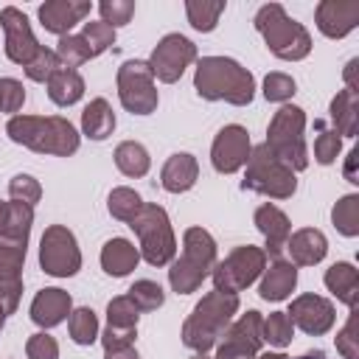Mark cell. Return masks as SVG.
Listing matches in <instances>:
<instances>
[{
  "instance_id": "f546056e",
  "label": "cell",
  "mask_w": 359,
  "mask_h": 359,
  "mask_svg": "<svg viewBox=\"0 0 359 359\" xmlns=\"http://www.w3.org/2000/svg\"><path fill=\"white\" fill-rule=\"evenodd\" d=\"M81 132L90 140H107L115 132V112L107 98H93L81 112Z\"/></svg>"
},
{
  "instance_id": "2e32d148",
  "label": "cell",
  "mask_w": 359,
  "mask_h": 359,
  "mask_svg": "<svg viewBox=\"0 0 359 359\" xmlns=\"http://www.w3.org/2000/svg\"><path fill=\"white\" fill-rule=\"evenodd\" d=\"M0 25H3V34H6V56H8L11 62H17V65L25 67V65L36 56V50L42 48V45L36 42L34 31H31L28 17H25L20 8L6 6V8L0 11Z\"/></svg>"
},
{
  "instance_id": "ac0fdd59",
  "label": "cell",
  "mask_w": 359,
  "mask_h": 359,
  "mask_svg": "<svg viewBox=\"0 0 359 359\" xmlns=\"http://www.w3.org/2000/svg\"><path fill=\"white\" fill-rule=\"evenodd\" d=\"M314 20L320 34L328 39H342L359 25V3L356 0H323L314 8Z\"/></svg>"
},
{
  "instance_id": "e0dca14e",
  "label": "cell",
  "mask_w": 359,
  "mask_h": 359,
  "mask_svg": "<svg viewBox=\"0 0 359 359\" xmlns=\"http://www.w3.org/2000/svg\"><path fill=\"white\" fill-rule=\"evenodd\" d=\"M289 320L292 325H297L303 334H311V337H323L334 328V320H337V311H334V303L323 294H300L292 300L289 306Z\"/></svg>"
},
{
  "instance_id": "c3c4849f",
  "label": "cell",
  "mask_w": 359,
  "mask_h": 359,
  "mask_svg": "<svg viewBox=\"0 0 359 359\" xmlns=\"http://www.w3.org/2000/svg\"><path fill=\"white\" fill-rule=\"evenodd\" d=\"M25 104V87L17 79H0V112H20Z\"/></svg>"
},
{
  "instance_id": "8d00e7d4",
  "label": "cell",
  "mask_w": 359,
  "mask_h": 359,
  "mask_svg": "<svg viewBox=\"0 0 359 359\" xmlns=\"http://www.w3.org/2000/svg\"><path fill=\"white\" fill-rule=\"evenodd\" d=\"M137 306L126 297V294H118L107 303V325L112 328H137Z\"/></svg>"
},
{
  "instance_id": "d6a6232c",
  "label": "cell",
  "mask_w": 359,
  "mask_h": 359,
  "mask_svg": "<svg viewBox=\"0 0 359 359\" xmlns=\"http://www.w3.org/2000/svg\"><path fill=\"white\" fill-rule=\"evenodd\" d=\"M331 222L342 236H348V238L359 236V196L356 194H345L331 208Z\"/></svg>"
},
{
  "instance_id": "f6af8a7d",
  "label": "cell",
  "mask_w": 359,
  "mask_h": 359,
  "mask_svg": "<svg viewBox=\"0 0 359 359\" xmlns=\"http://www.w3.org/2000/svg\"><path fill=\"white\" fill-rule=\"evenodd\" d=\"M317 126H320V123H317ZM339 149H342V137H339L334 129H323V126H320V135H317V140H314V157H317V163H320V165H331V163L337 160Z\"/></svg>"
},
{
  "instance_id": "484cf974",
  "label": "cell",
  "mask_w": 359,
  "mask_h": 359,
  "mask_svg": "<svg viewBox=\"0 0 359 359\" xmlns=\"http://www.w3.org/2000/svg\"><path fill=\"white\" fill-rule=\"evenodd\" d=\"M140 261V250L129 241V238H109L101 247V266L107 275L112 278H123L129 275Z\"/></svg>"
},
{
  "instance_id": "ee69618b",
  "label": "cell",
  "mask_w": 359,
  "mask_h": 359,
  "mask_svg": "<svg viewBox=\"0 0 359 359\" xmlns=\"http://www.w3.org/2000/svg\"><path fill=\"white\" fill-rule=\"evenodd\" d=\"M294 93H297L294 79H292V76H286V73H269V76L264 79V98H266V101L286 104Z\"/></svg>"
},
{
  "instance_id": "6f0895ef",
  "label": "cell",
  "mask_w": 359,
  "mask_h": 359,
  "mask_svg": "<svg viewBox=\"0 0 359 359\" xmlns=\"http://www.w3.org/2000/svg\"><path fill=\"white\" fill-rule=\"evenodd\" d=\"M191 359H210L208 353H196V356H191Z\"/></svg>"
},
{
  "instance_id": "836d02e7",
  "label": "cell",
  "mask_w": 359,
  "mask_h": 359,
  "mask_svg": "<svg viewBox=\"0 0 359 359\" xmlns=\"http://www.w3.org/2000/svg\"><path fill=\"white\" fill-rule=\"evenodd\" d=\"M143 205H146V202L140 199V194H137V191H132V188H126V185L112 188V194H109V199H107L109 213H112L118 222H126V224L140 213V208H143Z\"/></svg>"
},
{
  "instance_id": "f1b7e54d",
  "label": "cell",
  "mask_w": 359,
  "mask_h": 359,
  "mask_svg": "<svg viewBox=\"0 0 359 359\" xmlns=\"http://www.w3.org/2000/svg\"><path fill=\"white\" fill-rule=\"evenodd\" d=\"M331 123L337 135L353 137L359 129V93L353 90H339L331 98Z\"/></svg>"
},
{
  "instance_id": "4fadbf2b",
  "label": "cell",
  "mask_w": 359,
  "mask_h": 359,
  "mask_svg": "<svg viewBox=\"0 0 359 359\" xmlns=\"http://www.w3.org/2000/svg\"><path fill=\"white\" fill-rule=\"evenodd\" d=\"M191 62H196V45L182 34H165L149 56V67H151L154 79H160L165 84H174Z\"/></svg>"
},
{
  "instance_id": "681fc988",
  "label": "cell",
  "mask_w": 359,
  "mask_h": 359,
  "mask_svg": "<svg viewBox=\"0 0 359 359\" xmlns=\"http://www.w3.org/2000/svg\"><path fill=\"white\" fill-rule=\"evenodd\" d=\"M137 337V328H112L107 325L104 334H101V345L104 351H118V348H129Z\"/></svg>"
},
{
  "instance_id": "cb8c5ba5",
  "label": "cell",
  "mask_w": 359,
  "mask_h": 359,
  "mask_svg": "<svg viewBox=\"0 0 359 359\" xmlns=\"http://www.w3.org/2000/svg\"><path fill=\"white\" fill-rule=\"evenodd\" d=\"M286 250H289V258H292L294 266H314L325 258L328 241L317 227H303V230L289 236Z\"/></svg>"
},
{
  "instance_id": "ffe728a7",
  "label": "cell",
  "mask_w": 359,
  "mask_h": 359,
  "mask_svg": "<svg viewBox=\"0 0 359 359\" xmlns=\"http://www.w3.org/2000/svg\"><path fill=\"white\" fill-rule=\"evenodd\" d=\"M255 227H258L261 236L266 238V250H264V252H269L272 258H280V252L286 250V241H289V236H292L289 216H286L278 205L266 202V205L255 208Z\"/></svg>"
},
{
  "instance_id": "ab89813d",
  "label": "cell",
  "mask_w": 359,
  "mask_h": 359,
  "mask_svg": "<svg viewBox=\"0 0 359 359\" xmlns=\"http://www.w3.org/2000/svg\"><path fill=\"white\" fill-rule=\"evenodd\" d=\"M56 56H59L62 65H67V67H79V65L90 62V50H87L84 39H81L79 34L59 36V42H56Z\"/></svg>"
},
{
  "instance_id": "603a6c76",
  "label": "cell",
  "mask_w": 359,
  "mask_h": 359,
  "mask_svg": "<svg viewBox=\"0 0 359 359\" xmlns=\"http://www.w3.org/2000/svg\"><path fill=\"white\" fill-rule=\"evenodd\" d=\"M199 177V163L194 154L188 151H177L165 160L163 171H160V185L168 191V194H185L194 188Z\"/></svg>"
},
{
  "instance_id": "d6986e66",
  "label": "cell",
  "mask_w": 359,
  "mask_h": 359,
  "mask_svg": "<svg viewBox=\"0 0 359 359\" xmlns=\"http://www.w3.org/2000/svg\"><path fill=\"white\" fill-rule=\"evenodd\" d=\"M90 8H93L90 0H48L39 6L36 14H39V22L45 31L67 36L70 28L90 14Z\"/></svg>"
},
{
  "instance_id": "9a60e30c",
  "label": "cell",
  "mask_w": 359,
  "mask_h": 359,
  "mask_svg": "<svg viewBox=\"0 0 359 359\" xmlns=\"http://www.w3.org/2000/svg\"><path fill=\"white\" fill-rule=\"evenodd\" d=\"M250 151H252V143H250L247 129L238 123H227L224 129H219L210 146V163L219 174H236L238 168L247 165Z\"/></svg>"
},
{
  "instance_id": "7dc6e473",
  "label": "cell",
  "mask_w": 359,
  "mask_h": 359,
  "mask_svg": "<svg viewBox=\"0 0 359 359\" xmlns=\"http://www.w3.org/2000/svg\"><path fill=\"white\" fill-rule=\"evenodd\" d=\"M25 356L28 359H59V342L45 331L31 334L25 342Z\"/></svg>"
},
{
  "instance_id": "8fae6325",
  "label": "cell",
  "mask_w": 359,
  "mask_h": 359,
  "mask_svg": "<svg viewBox=\"0 0 359 359\" xmlns=\"http://www.w3.org/2000/svg\"><path fill=\"white\" fill-rule=\"evenodd\" d=\"M39 266L53 278H70L81 269V250L65 224H50L39 241Z\"/></svg>"
},
{
  "instance_id": "5b68a950",
  "label": "cell",
  "mask_w": 359,
  "mask_h": 359,
  "mask_svg": "<svg viewBox=\"0 0 359 359\" xmlns=\"http://www.w3.org/2000/svg\"><path fill=\"white\" fill-rule=\"evenodd\" d=\"M216 266V241L205 227H188L182 236V255L171 261L168 283L177 294H191Z\"/></svg>"
},
{
  "instance_id": "1f68e13d",
  "label": "cell",
  "mask_w": 359,
  "mask_h": 359,
  "mask_svg": "<svg viewBox=\"0 0 359 359\" xmlns=\"http://www.w3.org/2000/svg\"><path fill=\"white\" fill-rule=\"evenodd\" d=\"M185 14H188V22L196 31L208 34V31L216 28L219 17L224 14V0H188L185 3Z\"/></svg>"
},
{
  "instance_id": "9c48e42d",
  "label": "cell",
  "mask_w": 359,
  "mask_h": 359,
  "mask_svg": "<svg viewBox=\"0 0 359 359\" xmlns=\"http://www.w3.org/2000/svg\"><path fill=\"white\" fill-rule=\"evenodd\" d=\"M264 269H266V252L261 247H252V244L236 247L224 261H216V266L210 272L213 289L216 292H227V294H238Z\"/></svg>"
},
{
  "instance_id": "4316f807",
  "label": "cell",
  "mask_w": 359,
  "mask_h": 359,
  "mask_svg": "<svg viewBox=\"0 0 359 359\" xmlns=\"http://www.w3.org/2000/svg\"><path fill=\"white\" fill-rule=\"evenodd\" d=\"M34 224V208L22 202H0V238L28 241Z\"/></svg>"
},
{
  "instance_id": "ba28073f",
  "label": "cell",
  "mask_w": 359,
  "mask_h": 359,
  "mask_svg": "<svg viewBox=\"0 0 359 359\" xmlns=\"http://www.w3.org/2000/svg\"><path fill=\"white\" fill-rule=\"evenodd\" d=\"M135 236L140 238V258L151 266H165L174 261L177 252V238L168 222V213L160 205H143L140 213L129 222Z\"/></svg>"
},
{
  "instance_id": "277c9868",
  "label": "cell",
  "mask_w": 359,
  "mask_h": 359,
  "mask_svg": "<svg viewBox=\"0 0 359 359\" xmlns=\"http://www.w3.org/2000/svg\"><path fill=\"white\" fill-rule=\"evenodd\" d=\"M255 31L264 36L266 48L283 62H300L311 53L309 31L286 14L280 3H266L255 11Z\"/></svg>"
},
{
  "instance_id": "7a4b0ae2",
  "label": "cell",
  "mask_w": 359,
  "mask_h": 359,
  "mask_svg": "<svg viewBox=\"0 0 359 359\" xmlns=\"http://www.w3.org/2000/svg\"><path fill=\"white\" fill-rule=\"evenodd\" d=\"M6 135L39 154L67 157L79 149V132L62 115H11L6 123Z\"/></svg>"
},
{
  "instance_id": "44dd1931",
  "label": "cell",
  "mask_w": 359,
  "mask_h": 359,
  "mask_svg": "<svg viewBox=\"0 0 359 359\" xmlns=\"http://www.w3.org/2000/svg\"><path fill=\"white\" fill-rule=\"evenodd\" d=\"M70 311H73V297H70V292L56 289V286L36 292V297L31 300V320H34L39 328H53V325H59Z\"/></svg>"
},
{
  "instance_id": "3957f363",
  "label": "cell",
  "mask_w": 359,
  "mask_h": 359,
  "mask_svg": "<svg viewBox=\"0 0 359 359\" xmlns=\"http://www.w3.org/2000/svg\"><path fill=\"white\" fill-rule=\"evenodd\" d=\"M236 311H238V294H227L216 289L208 292L182 323V345L196 353H208L210 348H216V342L233 323Z\"/></svg>"
},
{
  "instance_id": "d4e9b609",
  "label": "cell",
  "mask_w": 359,
  "mask_h": 359,
  "mask_svg": "<svg viewBox=\"0 0 359 359\" xmlns=\"http://www.w3.org/2000/svg\"><path fill=\"white\" fill-rule=\"evenodd\" d=\"M323 280H325L328 292L337 300H342L348 309H356V303H359V269L353 264H348V261L331 264L325 269V278Z\"/></svg>"
},
{
  "instance_id": "7402d4cb",
  "label": "cell",
  "mask_w": 359,
  "mask_h": 359,
  "mask_svg": "<svg viewBox=\"0 0 359 359\" xmlns=\"http://www.w3.org/2000/svg\"><path fill=\"white\" fill-rule=\"evenodd\" d=\"M297 286V266L292 261H283V258H275L264 272H261V286H258V294L261 300H269V303H278V300H286Z\"/></svg>"
},
{
  "instance_id": "5bb4252c",
  "label": "cell",
  "mask_w": 359,
  "mask_h": 359,
  "mask_svg": "<svg viewBox=\"0 0 359 359\" xmlns=\"http://www.w3.org/2000/svg\"><path fill=\"white\" fill-rule=\"evenodd\" d=\"M28 241L0 238V306L6 314H14L22 297V264Z\"/></svg>"
},
{
  "instance_id": "4dcf8cb0",
  "label": "cell",
  "mask_w": 359,
  "mask_h": 359,
  "mask_svg": "<svg viewBox=\"0 0 359 359\" xmlns=\"http://www.w3.org/2000/svg\"><path fill=\"white\" fill-rule=\"evenodd\" d=\"M115 165H118L121 174L137 180V177H146V174H149L151 157H149V151H146L143 143H137V140H123V143H118V149H115Z\"/></svg>"
},
{
  "instance_id": "9f6ffc18",
  "label": "cell",
  "mask_w": 359,
  "mask_h": 359,
  "mask_svg": "<svg viewBox=\"0 0 359 359\" xmlns=\"http://www.w3.org/2000/svg\"><path fill=\"white\" fill-rule=\"evenodd\" d=\"M6 317H8V314H6V309L0 306V331H3V325H6Z\"/></svg>"
},
{
  "instance_id": "b9f144b4",
  "label": "cell",
  "mask_w": 359,
  "mask_h": 359,
  "mask_svg": "<svg viewBox=\"0 0 359 359\" xmlns=\"http://www.w3.org/2000/svg\"><path fill=\"white\" fill-rule=\"evenodd\" d=\"M98 14H101V22H107L109 28L126 25L135 17V0H101Z\"/></svg>"
},
{
  "instance_id": "8992f818",
  "label": "cell",
  "mask_w": 359,
  "mask_h": 359,
  "mask_svg": "<svg viewBox=\"0 0 359 359\" xmlns=\"http://www.w3.org/2000/svg\"><path fill=\"white\" fill-rule=\"evenodd\" d=\"M306 112L294 104H283L272 121H269V129H266V146L269 151L286 163L294 174L309 168V149H306Z\"/></svg>"
},
{
  "instance_id": "7bdbcfd3",
  "label": "cell",
  "mask_w": 359,
  "mask_h": 359,
  "mask_svg": "<svg viewBox=\"0 0 359 359\" xmlns=\"http://www.w3.org/2000/svg\"><path fill=\"white\" fill-rule=\"evenodd\" d=\"M8 194H11V199L14 202H22V205H36L39 199H42V185H39V180H34L31 174H17V177H11V182H8Z\"/></svg>"
},
{
  "instance_id": "e575fe53",
  "label": "cell",
  "mask_w": 359,
  "mask_h": 359,
  "mask_svg": "<svg viewBox=\"0 0 359 359\" xmlns=\"http://www.w3.org/2000/svg\"><path fill=\"white\" fill-rule=\"evenodd\" d=\"M67 328H70V339H73L76 345H93V342L98 339V317H95V311L87 309V306L70 311Z\"/></svg>"
},
{
  "instance_id": "74e56055",
  "label": "cell",
  "mask_w": 359,
  "mask_h": 359,
  "mask_svg": "<svg viewBox=\"0 0 359 359\" xmlns=\"http://www.w3.org/2000/svg\"><path fill=\"white\" fill-rule=\"evenodd\" d=\"M90 50V59L101 56L107 48L115 45V28H109L107 22H84V31L79 34Z\"/></svg>"
},
{
  "instance_id": "f907efd6",
  "label": "cell",
  "mask_w": 359,
  "mask_h": 359,
  "mask_svg": "<svg viewBox=\"0 0 359 359\" xmlns=\"http://www.w3.org/2000/svg\"><path fill=\"white\" fill-rule=\"evenodd\" d=\"M356 160H359V149H351V151H348V160H345V180H348V182H359Z\"/></svg>"
},
{
  "instance_id": "d590c367",
  "label": "cell",
  "mask_w": 359,
  "mask_h": 359,
  "mask_svg": "<svg viewBox=\"0 0 359 359\" xmlns=\"http://www.w3.org/2000/svg\"><path fill=\"white\" fill-rule=\"evenodd\" d=\"M261 334H264V342H269L272 348H286L292 342V337H294V325H292L286 311H272L264 320Z\"/></svg>"
},
{
  "instance_id": "11a10c76",
  "label": "cell",
  "mask_w": 359,
  "mask_h": 359,
  "mask_svg": "<svg viewBox=\"0 0 359 359\" xmlns=\"http://www.w3.org/2000/svg\"><path fill=\"white\" fill-rule=\"evenodd\" d=\"M297 359H328L323 351H309V353H303V356H297Z\"/></svg>"
},
{
  "instance_id": "816d5d0a",
  "label": "cell",
  "mask_w": 359,
  "mask_h": 359,
  "mask_svg": "<svg viewBox=\"0 0 359 359\" xmlns=\"http://www.w3.org/2000/svg\"><path fill=\"white\" fill-rule=\"evenodd\" d=\"M356 67H359V59H351L345 65V90H353L359 93V84H356Z\"/></svg>"
},
{
  "instance_id": "6da1fadb",
  "label": "cell",
  "mask_w": 359,
  "mask_h": 359,
  "mask_svg": "<svg viewBox=\"0 0 359 359\" xmlns=\"http://www.w3.org/2000/svg\"><path fill=\"white\" fill-rule=\"evenodd\" d=\"M194 90L205 101H227L236 107H247L255 98V79L236 59L202 56L196 62Z\"/></svg>"
},
{
  "instance_id": "7c38bea8",
  "label": "cell",
  "mask_w": 359,
  "mask_h": 359,
  "mask_svg": "<svg viewBox=\"0 0 359 359\" xmlns=\"http://www.w3.org/2000/svg\"><path fill=\"white\" fill-rule=\"evenodd\" d=\"M261 325H264V317L255 309L241 314L236 323L227 325V331L216 342V356L213 359H252V356H258L261 348H264Z\"/></svg>"
},
{
  "instance_id": "30bf717a",
  "label": "cell",
  "mask_w": 359,
  "mask_h": 359,
  "mask_svg": "<svg viewBox=\"0 0 359 359\" xmlns=\"http://www.w3.org/2000/svg\"><path fill=\"white\" fill-rule=\"evenodd\" d=\"M118 98L132 115H151L157 109V84L149 62L129 59L118 67Z\"/></svg>"
},
{
  "instance_id": "f5cc1de1",
  "label": "cell",
  "mask_w": 359,
  "mask_h": 359,
  "mask_svg": "<svg viewBox=\"0 0 359 359\" xmlns=\"http://www.w3.org/2000/svg\"><path fill=\"white\" fill-rule=\"evenodd\" d=\"M104 359H140L137 351L129 345V348H118V351H104Z\"/></svg>"
},
{
  "instance_id": "f35d334b",
  "label": "cell",
  "mask_w": 359,
  "mask_h": 359,
  "mask_svg": "<svg viewBox=\"0 0 359 359\" xmlns=\"http://www.w3.org/2000/svg\"><path fill=\"white\" fill-rule=\"evenodd\" d=\"M126 297L137 306V311H157L163 306V300H165L160 283H154V280H135Z\"/></svg>"
},
{
  "instance_id": "52a82bcc",
  "label": "cell",
  "mask_w": 359,
  "mask_h": 359,
  "mask_svg": "<svg viewBox=\"0 0 359 359\" xmlns=\"http://www.w3.org/2000/svg\"><path fill=\"white\" fill-rule=\"evenodd\" d=\"M241 188L244 191H255V194L269 196V199H289L297 191V177L286 163H280L269 151L266 143H261V146H255L250 151L247 174L241 180Z\"/></svg>"
},
{
  "instance_id": "db71d44e",
  "label": "cell",
  "mask_w": 359,
  "mask_h": 359,
  "mask_svg": "<svg viewBox=\"0 0 359 359\" xmlns=\"http://www.w3.org/2000/svg\"><path fill=\"white\" fill-rule=\"evenodd\" d=\"M252 359H289V356L280 353V351H269V353H258V356H252Z\"/></svg>"
},
{
  "instance_id": "bcb514c9",
  "label": "cell",
  "mask_w": 359,
  "mask_h": 359,
  "mask_svg": "<svg viewBox=\"0 0 359 359\" xmlns=\"http://www.w3.org/2000/svg\"><path fill=\"white\" fill-rule=\"evenodd\" d=\"M356 317L359 311L351 309L348 323L342 325V331L337 334V351L342 353V359H359V337H356Z\"/></svg>"
},
{
  "instance_id": "60d3db41",
  "label": "cell",
  "mask_w": 359,
  "mask_h": 359,
  "mask_svg": "<svg viewBox=\"0 0 359 359\" xmlns=\"http://www.w3.org/2000/svg\"><path fill=\"white\" fill-rule=\"evenodd\" d=\"M59 67H62V59L56 56V50L39 48V50H36V56H34L22 70H25V76H28L31 81H48Z\"/></svg>"
},
{
  "instance_id": "83f0119b",
  "label": "cell",
  "mask_w": 359,
  "mask_h": 359,
  "mask_svg": "<svg viewBox=\"0 0 359 359\" xmlns=\"http://www.w3.org/2000/svg\"><path fill=\"white\" fill-rule=\"evenodd\" d=\"M45 84H48V95H50V101L56 107H70V104H76L84 95L81 73L76 67H67V65H62Z\"/></svg>"
}]
</instances>
